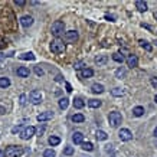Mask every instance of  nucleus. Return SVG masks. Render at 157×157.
Segmentation results:
<instances>
[{
    "label": "nucleus",
    "instance_id": "nucleus-4",
    "mask_svg": "<svg viewBox=\"0 0 157 157\" xmlns=\"http://www.w3.org/2000/svg\"><path fill=\"white\" fill-rule=\"evenodd\" d=\"M108 121H110V125L111 127H118L120 124L123 123V117H121V114L117 111H112L110 112V115H108Z\"/></svg>",
    "mask_w": 157,
    "mask_h": 157
},
{
    "label": "nucleus",
    "instance_id": "nucleus-26",
    "mask_svg": "<svg viewBox=\"0 0 157 157\" xmlns=\"http://www.w3.org/2000/svg\"><path fill=\"white\" fill-rule=\"evenodd\" d=\"M68 105H69V100L68 98H61L59 100V108L61 110H67Z\"/></svg>",
    "mask_w": 157,
    "mask_h": 157
},
{
    "label": "nucleus",
    "instance_id": "nucleus-14",
    "mask_svg": "<svg viewBox=\"0 0 157 157\" xmlns=\"http://www.w3.org/2000/svg\"><path fill=\"white\" fill-rule=\"evenodd\" d=\"M16 74H17L19 77H22V78H26V77H29V75H30V71H29L26 67H20V68H17Z\"/></svg>",
    "mask_w": 157,
    "mask_h": 157
},
{
    "label": "nucleus",
    "instance_id": "nucleus-6",
    "mask_svg": "<svg viewBox=\"0 0 157 157\" xmlns=\"http://www.w3.org/2000/svg\"><path fill=\"white\" fill-rule=\"evenodd\" d=\"M35 133H36V128H35L33 125H29V127H26L25 130H22L20 138H22V140H29L32 135H35Z\"/></svg>",
    "mask_w": 157,
    "mask_h": 157
},
{
    "label": "nucleus",
    "instance_id": "nucleus-18",
    "mask_svg": "<svg viewBox=\"0 0 157 157\" xmlns=\"http://www.w3.org/2000/svg\"><path fill=\"white\" fill-rule=\"evenodd\" d=\"M71 120H72L74 123H84L85 117H84V114H81V112H77V114H74V115L71 117Z\"/></svg>",
    "mask_w": 157,
    "mask_h": 157
},
{
    "label": "nucleus",
    "instance_id": "nucleus-27",
    "mask_svg": "<svg viewBox=\"0 0 157 157\" xmlns=\"http://www.w3.org/2000/svg\"><path fill=\"white\" fill-rule=\"evenodd\" d=\"M101 104L102 102L100 101V100H90V101H88V105H90L91 108H100Z\"/></svg>",
    "mask_w": 157,
    "mask_h": 157
},
{
    "label": "nucleus",
    "instance_id": "nucleus-31",
    "mask_svg": "<svg viewBox=\"0 0 157 157\" xmlns=\"http://www.w3.org/2000/svg\"><path fill=\"white\" fill-rule=\"evenodd\" d=\"M111 94L114 97H121V95H124V91L121 88H114V90H111Z\"/></svg>",
    "mask_w": 157,
    "mask_h": 157
},
{
    "label": "nucleus",
    "instance_id": "nucleus-43",
    "mask_svg": "<svg viewBox=\"0 0 157 157\" xmlns=\"http://www.w3.org/2000/svg\"><path fill=\"white\" fill-rule=\"evenodd\" d=\"M56 81H58V82H61V81H62V77H61V75H58V77H56Z\"/></svg>",
    "mask_w": 157,
    "mask_h": 157
},
{
    "label": "nucleus",
    "instance_id": "nucleus-36",
    "mask_svg": "<svg viewBox=\"0 0 157 157\" xmlns=\"http://www.w3.org/2000/svg\"><path fill=\"white\" fill-rule=\"evenodd\" d=\"M20 130H22V125H16V127H13V128H12V133H13V134H16V133H19Z\"/></svg>",
    "mask_w": 157,
    "mask_h": 157
},
{
    "label": "nucleus",
    "instance_id": "nucleus-33",
    "mask_svg": "<svg viewBox=\"0 0 157 157\" xmlns=\"http://www.w3.org/2000/svg\"><path fill=\"white\" fill-rule=\"evenodd\" d=\"M64 154H65V156H72V154H74V148H72V147H65Z\"/></svg>",
    "mask_w": 157,
    "mask_h": 157
},
{
    "label": "nucleus",
    "instance_id": "nucleus-21",
    "mask_svg": "<svg viewBox=\"0 0 157 157\" xmlns=\"http://www.w3.org/2000/svg\"><path fill=\"white\" fill-rule=\"evenodd\" d=\"M95 137H97V140L104 141V140H107V138H108V134H107L105 131H102V130H98V131L95 133Z\"/></svg>",
    "mask_w": 157,
    "mask_h": 157
},
{
    "label": "nucleus",
    "instance_id": "nucleus-37",
    "mask_svg": "<svg viewBox=\"0 0 157 157\" xmlns=\"http://www.w3.org/2000/svg\"><path fill=\"white\" fill-rule=\"evenodd\" d=\"M150 82H151V85H153L154 88H157V78L156 77H153V78L150 79Z\"/></svg>",
    "mask_w": 157,
    "mask_h": 157
},
{
    "label": "nucleus",
    "instance_id": "nucleus-28",
    "mask_svg": "<svg viewBox=\"0 0 157 157\" xmlns=\"http://www.w3.org/2000/svg\"><path fill=\"white\" fill-rule=\"evenodd\" d=\"M61 143V138L59 137H56V135H51L49 137V144L51 146H58Z\"/></svg>",
    "mask_w": 157,
    "mask_h": 157
},
{
    "label": "nucleus",
    "instance_id": "nucleus-10",
    "mask_svg": "<svg viewBox=\"0 0 157 157\" xmlns=\"http://www.w3.org/2000/svg\"><path fill=\"white\" fill-rule=\"evenodd\" d=\"M72 141H74L75 144H82V143H84V134H82L81 131H75V133L72 134Z\"/></svg>",
    "mask_w": 157,
    "mask_h": 157
},
{
    "label": "nucleus",
    "instance_id": "nucleus-8",
    "mask_svg": "<svg viewBox=\"0 0 157 157\" xmlns=\"http://www.w3.org/2000/svg\"><path fill=\"white\" fill-rule=\"evenodd\" d=\"M52 118H54V112H51V111L41 112V114L38 115V121H39V123H43V121L52 120Z\"/></svg>",
    "mask_w": 157,
    "mask_h": 157
},
{
    "label": "nucleus",
    "instance_id": "nucleus-35",
    "mask_svg": "<svg viewBox=\"0 0 157 157\" xmlns=\"http://www.w3.org/2000/svg\"><path fill=\"white\" fill-rule=\"evenodd\" d=\"M84 67H85V64H84L82 61H78V62L74 64V68H75V69H81V68H84Z\"/></svg>",
    "mask_w": 157,
    "mask_h": 157
},
{
    "label": "nucleus",
    "instance_id": "nucleus-20",
    "mask_svg": "<svg viewBox=\"0 0 157 157\" xmlns=\"http://www.w3.org/2000/svg\"><path fill=\"white\" fill-rule=\"evenodd\" d=\"M125 75H127V69H125V68H123V67H121V68H118V69L115 71V77H117L118 79L124 78Z\"/></svg>",
    "mask_w": 157,
    "mask_h": 157
},
{
    "label": "nucleus",
    "instance_id": "nucleus-44",
    "mask_svg": "<svg viewBox=\"0 0 157 157\" xmlns=\"http://www.w3.org/2000/svg\"><path fill=\"white\" fill-rule=\"evenodd\" d=\"M3 59H4V56H3L1 54H0V61H3Z\"/></svg>",
    "mask_w": 157,
    "mask_h": 157
},
{
    "label": "nucleus",
    "instance_id": "nucleus-42",
    "mask_svg": "<svg viewBox=\"0 0 157 157\" xmlns=\"http://www.w3.org/2000/svg\"><path fill=\"white\" fill-rule=\"evenodd\" d=\"M0 157H6V154H4V150H0Z\"/></svg>",
    "mask_w": 157,
    "mask_h": 157
},
{
    "label": "nucleus",
    "instance_id": "nucleus-1",
    "mask_svg": "<svg viewBox=\"0 0 157 157\" xmlns=\"http://www.w3.org/2000/svg\"><path fill=\"white\" fill-rule=\"evenodd\" d=\"M64 30H65V23L62 22V20H56V22L52 23V27H51V33L56 36V38H59L61 35L64 33Z\"/></svg>",
    "mask_w": 157,
    "mask_h": 157
},
{
    "label": "nucleus",
    "instance_id": "nucleus-19",
    "mask_svg": "<svg viewBox=\"0 0 157 157\" xmlns=\"http://www.w3.org/2000/svg\"><path fill=\"white\" fill-rule=\"evenodd\" d=\"M133 115H134V117H141V115H144V108L140 107V105H138V107H134V108H133Z\"/></svg>",
    "mask_w": 157,
    "mask_h": 157
},
{
    "label": "nucleus",
    "instance_id": "nucleus-3",
    "mask_svg": "<svg viewBox=\"0 0 157 157\" xmlns=\"http://www.w3.org/2000/svg\"><path fill=\"white\" fill-rule=\"evenodd\" d=\"M51 51H52V54H56V55L64 54V51H65V43H64L61 39H55V41L51 42Z\"/></svg>",
    "mask_w": 157,
    "mask_h": 157
},
{
    "label": "nucleus",
    "instance_id": "nucleus-39",
    "mask_svg": "<svg viewBox=\"0 0 157 157\" xmlns=\"http://www.w3.org/2000/svg\"><path fill=\"white\" fill-rule=\"evenodd\" d=\"M14 3H16L17 6H25V4H26L25 0H14Z\"/></svg>",
    "mask_w": 157,
    "mask_h": 157
},
{
    "label": "nucleus",
    "instance_id": "nucleus-46",
    "mask_svg": "<svg viewBox=\"0 0 157 157\" xmlns=\"http://www.w3.org/2000/svg\"><path fill=\"white\" fill-rule=\"evenodd\" d=\"M154 135H156V137H157V127H156V128H154Z\"/></svg>",
    "mask_w": 157,
    "mask_h": 157
},
{
    "label": "nucleus",
    "instance_id": "nucleus-25",
    "mask_svg": "<svg viewBox=\"0 0 157 157\" xmlns=\"http://www.w3.org/2000/svg\"><path fill=\"white\" fill-rule=\"evenodd\" d=\"M10 87V79L6 78V77H1L0 78V88H7Z\"/></svg>",
    "mask_w": 157,
    "mask_h": 157
},
{
    "label": "nucleus",
    "instance_id": "nucleus-12",
    "mask_svg": "<svg viewBox=\"0 0 157 157\" xmlns=\"http://www.w3.org/2000/svg\"><path fill=\"white\" fill-rule=\"evenodd\" d=\"M127 65L130 68H135L137 65H138V58L135 55H130L128 58H127Z\"/></svg>",
    "mask_w": 157,
    "mask_h": 157
},
{
    "label": "nucleus",
    "instance_id": "nucleus-48",
    "mask_svg": "<svg viewBox=\"0 0 157 157\" xmlns=\"http://www.w3.org/2000/svg\"><path fill=\"white\" fill-rule=\"evenodd\" d=\"M154 101H156V102H157V95H156V98H154Z\"/></svg>",
    "mask_w": 157,
    "mask_h": 157
},
{
    "label": "nucleus",
    "instance_id": "nucleus-7",
    "mask_svg": "<svg viewBox=\"0 0 157 157\" xmlns=\"http://www.w3.org/2000/svg\"><path fill=\"white\" fill-rule=\"evenodd\" d=\"M118 137L121 141H130L133 138V133L128 130V128H121L120 133H118Z\"/></svg>",
    "mask_w": 157,
    "mask_h": 157
},
{
    "label": "nucleus",
    "instance_id": "nucleus-22",
    "mask_svg": "<svg viewBox=\"0 0 157 157\" xmlns=\"http://www.w3.org/2000/svg\"><path fill=\"white\" fill-rule=\"evenodd\" d=\"M19 58H20V59H23V61H35V55L32 54V52L22 54V55H19Z\"/></svg>",
    "mask_w": 157,
    "mask_h": 157
},
{
    "label": "nucleus",
    "instance_id": "nucleus-32",
    "mask_svg": "<svg viewBox=\"0 0 157 157\" xmlns=\"http://www.w3.org/2000/svg\"><path fill=\"white\" fill-rule=\"evenodd\" d=\"M55 156H56L55 150H52V148H48V150L43 151V157H55Z\"/></svg>",
    "mask_w": 157,
    "mask_h": 157
},
{
    "label": "nucleus",
    "instance_id": "nucleus-17",
    "mask_svg": "<svg viewBox=\"0 0 157 157\" xmlns=\"http://www.w3.org/2000/svg\"><path fill=\"white\" fill-rule=\"evenodd\" d=\"M138 43H140V46H141L144 51H147V52H151V51H153V46L150 45L147 41H144V39H140V41H138Z\"/></svg>",
    "mask_w": 157,
    "mask_h": 157
},
{
    "label": "nucleus",
    "instance_id": "nucleus-34",
    "mask_svg": "<svg viewBox=\"0 0 157 157\" xmlns=\"http://www.w3.org/2000/svg\"><path fill=\"white\" fill-rule=\"evenodd\" d=\"M35 74H36L38 77H42L45 72H43V69H42L41 67H35Z\"/></svg>",
    "mask_w": 157,
    "mask_h": 157
},
{
    "label": "nucleus",
    "instance_id": "nucleus-41",
    "mask_svg": "<svg viewBox=\"0 0 157 157\" xmlns=\"http://www.w3.org/2000/svg\"><path fill=\"white\" fill-rule=\"evenodd\" d=\"M105 19H107V20H110V22H114V19H115V17H114V16H108V14H107V16H105Z\"/></svg>",
    "mask_w": 157,
    "mask_h": 157
},
{
    "label": "nucleus",
    "instance_id": "nucleus-2",
    "mask_svg": "<svg viewBox=\"0 0 157 157\" xmlns=\"http://www.w3.org/2000/svg\"><path fill=\"white\" fill-rule=\"evenodd\" d=\"M6 157H19L23 154V148L20 146H9L4 150Z\"/></svg>",
    "mask_w": 157,
    "mask_h": 157
},
{
    "label": "nucleus",
    "instance_id": "nucleus-24",
    "mask_svg": "<svg viewBox=\"0 0 157 157\" xmlns=\"http://www.w3.org/2000/svg\"><path fill=\"white\" fill-rule=\"evenodd\" d=\"M84 105H85V102L82 98H75L74 100V107L77 108V110H81V108H84Z\"/></svg>",
    "mask_w": 157,
    "mask_h": 157
},
{
    "label": "nucleus",
    "instance_id": "nucleus-40",
    "mask_svg": "<svg viewBox=\"0 0 157 157\" xmlns=\"http://www.w3.org/2000/svg\"><path fill=\"white\" fill-rule=\"evenodd\" d=\"M65 88H67L68 92H72V87H71V84H69V82H65Z\"/></svg>",
    "mask_w": 157,
    "mask_h": 157
},
{
    "label": "nucleus",
    "instance_id": "nucleus-45",
    "mask_svg": "<svg viewBox=\"0 0 157 157\" xmlns=\"http://www.w3.org/2000/svg\"><path fill=\"white\" fill-rule=\"evenodd\" d=\"M4 46V42H0V48H3Z\"/></svg>",
    "mask_w": 157,
    "mask_h": 157
},
{
    "label": "nucleus",
    "instance_id": "nucleus-23",
    "mask_svg": "<svg viewBox=\"0 0 157 157\" xmlns=\"http://www.w3.org/2000/svg\"><path fill=\"white\" fill-rule=\"evenodd\" d=\"M91 90H92L94 94H102V92H104V87H102L101 84H94Z\"/></svg>",
    "mask_w": 157,
    "mask_h": 157
},
{
    "label": "nucleus",
    "instance_id": "nucleus-47",
    "mask_svg": "<svg viewBox=\"0 0 157 157\" xmlns=\"http://www.w3.org/2000/svg\"><path fill=\"white\" fill-rule=\"evenodd\" d=\"M154 17H156V20H157V12H156V13H154Z\"/></svg>",
    "mask_w": 157,
    "mask_h": 157
},
{
    "label": "nucleus",
    "instance_id": "nucleus-13",
    "mask_svg": "<svg viewBox=\"0 0 157 157\" xmlns=\"http://www.w3.org/2000/svg\"><path fill=\"white\" fill-rule=\"evenodd\" d=\"M135 9L138 12H147V3L144 1V0H137L135 1Z\"/></svg>",
    "mask_w": 157,
    "mask_h": 157
},
{
    "label": "nucleus",
    "instance_id": "nucleus-15",
    "mask_svg": "<svg viewBox=\"0 0 157 157\" xmlns=\"http://www.w3.org/2000/svg\"><path fill=\"white\" fill-rule=\"evenodd\" d=\"M94 75V71L91 69V68H84L81 72H79V77L81 78H91Z\"/></svg>",
    "mask_w": 157,
    "mask_h": 157
},
{
    "label": "nucleus",
    "instance_id": "nucleus-49",
    "mask_svg": "<svg viewBox=\"0 0 157 157\" xmlns=\"http://www.w3.org/2000/svg\"><path fill=\"white\" fill-rule=\"evenodd\" d=\"M156 45H157V41H156Z\"/></svg>",
    "mask_w": 157,
    "mask_h": 157
},
{
    "label": "nucleus",
    "instance_id": "nucleus-5",
    "mask_svg": "<svg viewBox=\"0 0 157 157\" xmlns=\"http://www.w3.org/2000/svg\"><path fill=\"white\" fill-rule=\"evenodd\" d=\"M29 100H30V102L35 104V105L41 104V102H42V92L38 91V90H33L30 94H29Z\"/></svg>",
    "mask_w": 157,
    "mask_h": 157
},
{
    "label": "nucleus",
    "instance_id": "nucleus-30",
    "mask_svg": "<svg viewBox=\"0 0 157 157\" xmlns=\"http://www.w3.org/2000/svg\"><path fill=\"white\" fill-rule=\"evenodd\" d=\"M81 146H82V148H84V150H87V151H92V150H94V144H92V143H90V141L82 143Z\"/></svg>",
    "mask_w": 157,
    "mask_h": 157
},
{
    "label": "nucleus",
    "instance_id": "nucleus-38",
    "mask_svg": "<svg viewBox=\"0 0 157 157\" xmlns=\"http://www.w3.org/2000/svg\"><path fill=\"white\" fill-rule=\"evenodd\" d=\"M25 104H26V95L22 94V95H20V105H25Z\"/></svg>",
    "mask_w": 157,
    "mask_h": 157
},
{
    "label": "nucleus",
    "instance_id": "nucleus-16",
    "mask_svg": "<svg viewBox=\"0 0 157 157\" xmlns=\"http://www.w3.org/2000/svg\"><path fill=\"white\" fill-rule=\"evenodd\" d=\"M95 64L100 67V65H105L107 62H108V56L107 55H98V56H95Z\"/></svg>",
    "mask_w": 157,
    "mask_h": 157
},
{
    "label": "nucleus",
    "instance_id": "nucleus-11",
    "mask_svg": "<svg viewBox=\"0 0 157 157\" xmlns=\"http://www.w3.org/2000/svg\"><path fill=\"white\" fill-rule=\"evenodd\" d=\"M20 23H22L23 27H29V26L33 25V17L32 16H23L20 19Z\"/></svg>",
    "mask_w": 157,
    "mask_h": 157
},
{
    "label": "nucleus",
    "instance_id": "nucleus-9",
    "mask_svg": "<svg viewBox=\"0 0 157 157\" xmlns=\"http://www.w3.org/2000/svg\"><path fill=\"white\" fill-rule=\"evenodd\" d=\"M65 39L69 42H77L78 41V32L77 30H68V32H65Z\"/></svg>",
    "mask_w": 157,
    "mask_h": 157
},
{
    "label": "nucleus",
    "instance_id": "nucleus-29",
    "mask_svg": "<svg viewBox=\"0 0 157 157\" xmlns=\"http://www.w3.org/2000/svg\"><path fill=\"white\" fill-rule=\"evenodd\" d=\"M112 59H114L115 62H118V64H123L124 61H125V58H124V56L121 55V54H118V52L112 55Z\"/></svg>",
    "mask_w": 157,
    "mask_h": 157
}]
</instances>
